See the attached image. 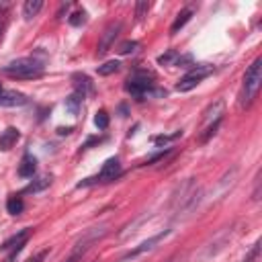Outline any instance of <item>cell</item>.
<instances>
[{
  "instance_id": "cell-2",
  "label": "cell",
  "mask_w": 262,
  "mask_h": 262,
  "mask_svg": "<svg viewBox=\"0 0 262 262\" xmlns=\"http://www.w3.org/2000/svg\"><path fill=\"white\" fill-rule=\"evenodd\" d=\"M260 82H262V57H256L244 74V104L246 106L256 98L260 90Z\"/></svg>"
},
{
  "instance_id": "cell-27",
  "label": "cell",
  "mask_w": 262,
  "mask_h": 262,
  "mask_svg": "<svg viewBox=\"0 0 262 262\" xmlns=\"http://www.w3.org/2000/svg\"><path fill=\"white\" fill-rule=\"evenodd\" d=\"M182 135V131H176V133H172V135H160V137H154V141L156 143H166V141H172V139H176V137H180Z\"/></svg>"
},
{
  "instance_id": "cell-5",
  "label": "cell",
  "mask_w": 262,
  "mask_h": 262,
  "mask_svg": "<svg viewBox=\"0 0 262 262\" xmlns=\"http://www.w3.org/2000/svg\"><path fill=\"white\" fill-rule=\"evenodd\" d=\"M121 172H123V168H121L119 158H108V160L102 164L100 172H98L94 178H86V180L80 182L78 186H88V184H92V182H111V180H117V178L121 176Z\"/></svg>"
},
{
  "instance_id": "cell-14",
  "label": "cell",
  "mask_w": 262,
  "mask_h": 262,
  "mask_svg": "<svg viewBox=\"0 0 262 262\" xmlns=\"http://www.w3.org/2000/svg\"><path fill=\"white\" fill-rule=\"evenodd\" d=\"M72 80H74L76 94H80L82 98L92 90V82H90V78H88V76H84V74H74V76H72Z\"/></svg>"
},
{
  "instance_id": "cell-4",
  "label": "cell",
  "mask_w": 262,
  "mask_h": 262,
  "mask_svg": "<svg viewBox=\"0 0 262 262\" xmlns=\"http://www.w3.org/2000/svg\"><path fill=\"white\" fill-rule=\"evenodd\" d=\"M125 90H127L131 96H135V98H143L145 94H149V92L154 90L151 74H147V72H137V74H133V76L127 80Z\"/></svg>"
},
{
  "instance_id": "cell-11",
  "label": "cell",
  "mask_w": 262,
  "mask_h": 262,
  "mask_svg": "<svg viewBox=\"0 0 262 262\" xmlns=\"http://www.w3.org/2000/svg\"><path fill=\"white\" fill-rule=\"evenodd\" d=\"M27 104V96L14 90H2L0 92V106H23Z\"/></svg>"
},
{
  "instance_id": "cell-9",
  "label": "cell",
  "mask_w": 262,
  "mask_h": 262,
  "mask_svg": "<svg viewBox=\"0 0 262 262\" xmlns=\"http://www.w3.org/2000/svg\"><path fill=\"white\" fill-rule=\"evenodd\" d=\"M170 233V229H164V231H160V233H156V235H151L149 239H145V242H141L137 248H133L131 252H127L123 258H121V262H127V260H131V258H137L139 254H143V252H147V250H151L156 244H160L166 235Z\"/></svg>"
},
{
  "instance_id": "cell-28",
  "label": "cell",
  "mask_w": 262,
  "mask_h": 262,
  "mask_svg": "<svg viewBox=\"0 0 262 262\" xmlns=\"http://www.w3.org/2000/svg\"><path fill=\"white\" fill-rule=\"evenodd\" d=\"M6 2L0 6V37H2V33H4V29H6Z\"/></svg>"
},
{
  "instance_id": "cell-25",
  "label": "cell",
  "mask_w": 262,
  "mask_h": 262,
  "mask_svg": "<svg viewBox=\"0 0 262 262\" xmlns=\"http://www.w3.org/2000/svg\"><path fill=\"white\" fill-rule=\"evenodd\" d=\"M147 10H149V2H137L135 4V16L137 18H143L147 14Z\"/></svg>"
},
{
  "instance_id": "cell-24",
  "label": "cell",
  "mask_w": 262,
  "mask_h": 262,
  "mask_svg": "<svg viewBox=\"0 0 262 262\" xmlns=\"http://www.w3.org/2000/svg\"><path fill=\"white\" fill-rule=\"evenodd\" d=\"M94 123H96L98 129H106L108 127V115H106V111H98L96 117H94Z\"/></svg>"
},
{
  "instance_id": "cell-17",
  "label": "cell",
  "mask_w": 262,
  "mask_h": 262,
  "mask_svg": "<svg viewBox=\"0 0 262 262\" xmlns=\"http://www.w3.org/2000/svg\"><path fill=\"white\" fill-rule=\"evenodd\" d=\"M23 209H25V203H23L20 196H16V194L8 196V201H6V211H8L10 215H18V213H23Z\"/></svg>"
},
{
  "instance_id": "cell-19",
  "label": "cell",
  "mask_w": 262,
  "mask_h": 262,
  "mask_svg": "<svg viewBox=\"0 0 262 262\" xmlns=\"http://www.w3.org/2000/svg\"><path fill=\"white\" fill-rule=\"evenodd\" d=\"M51 184V176H43V178H37L35 182H31L25 190L27 192H37V190H43V188H47Z\"/></svg>"
},
{
  "instance_id": "cell-7",
  "label": "cell",
  "mask_w": 262,
  "mask_h": 262,
  "mask_svg": "<svg viewBox=\"0 0 262 262\" xmlns=\"http://www.w3.org/2000/svg\"><path fill=\"white\" fill-rule=\"evenodd\" d=\"M223 111H225V102L219 98L215 100L205 113H203V131L213 127V125H219L221 123V117H223Z\"/></svg>"
},
{
  "instance_id": "cell-30",
  "label": "cell",
  "mask_w": 262,
  "mask_h": 262,
  "mask_svg": "<svg viewBox=\"0 0 262 262\" xmlns=\"http://www.w3.org/2000/svg\"><path fill=\"white\" fill-rule=\"evenodd\" d=\"M70 131H72V127H66V129H63V127H59V129H57V133H59V135H63V133H70Z\"/></svg>"
},
{
  "instance_id": "cell-18",
  "label": "cell",
  "mask_w": 262,
  "mask_h": 262,
  "mask_svg": "<svg viewBox=\"0 0 262 262\" xmlns=\"http://www.w3.org/2000/svg\"><path fill=\"white\" fill-rule=\"evenodd\" d=\"M80 104H82V96L80 94H70L68 98H66V108L72 113V115H78V108H80Z\"/></svg>"
},
{
  "instance_id": "cell-12",
  "label": "cell",
  "mask_w": 262,
  "mask_h": 262,
  "mask_svg": "<svg viewBox=\"0 0 262 262\" xmlns=\"http://www.w3.org/2000/svg\"><path fill=\"white\" fill-rule=\"evenodd\" d=\"M35 170H37V160H35L31 154H25V156L20 158V162H18V168H16L18 176H20V178H33Z\"/></svg>"
},
{
  "instance_id": "cell-26",
  "label": "cell",
  "mask_w": 262,
  "mask_h": 262,
  "mask_svg": "<svg viewBox=\"0 0 262 262\" xmlns=\"http://www.w3.org/2000/svg\"><path fill=\"white\" fill-rule=\"evenodd\" d=\"M174 59H178L176 51H168L166 55H160V57H158V63H172Z\"/></svg>"
},
{
  "instance_id": "cell-23",
  "label": "cell",
  "mask_w": 262,
  "mask_h": 262,
  "mask_svg": "<svg viewBox=\"0 0 262 262\" xmlns=\"http://www.w3.org/2000/svg\"><path fill=\"white\" fill-rule=\"evenodd\" d=\"M258 254H260V239H256V242L252 244V248H250V252L246 254V258H244V262H256V258H258Z\"/></svg>"
},
{
  "instance_id": "cell-10",
  "label": "cell",
  "mask_w": 262,
  "mask_h": 262,
  "mask_svg": "<svg viewBox=\"0 0 262 262\" xmlns=\"http://www.w3.org/2000/svg\"><path fill=\"white\" fill-rule=\"evenodd\" d=\"M119 31H121V23H111V25L104 29V33H102V37H100V41H98V49H96L98 55H104V53L113 47V43H115Z\"/></svg>"
},
{
  "instance_id": "cell-16",
  "label": "cell",
  "mask_w": 262,
  "mask_h": 262,
  "mask_svg": "<svg viewBox=\"0 0 262 262\" xmlns=\"http://www.w3.org/2000/svg\"><path fill=\"white\" fill-rule=\"evenodd\" d=\"M41 8H43V0H27L25 6H23V16L27 20H31V18H35L39 14Z\"/></svg>"
},
{
  "instance_id": "cell-33",
  "label": "cell",
  "mask_w": 262,
  "mask_h": 262,
  "mask_svg": "<svg viewBox=\"0 0 262 262\" xmlns=\"http://www.w3.org/2000/svg\"><path fill=\"white\" fill-rule=\"evenodd\" d=\"M92 262H98V260H92Z\"/></svg>"
},
{
  "instance_id": "cell-15",
  "label": "cell",
  "mask_w": 262,
  "mask_h": 262,
  "mask_svg": "<svg viewBox=\"0 0 262 262\" xmlns=\"http://www.w3.org/2000/svg\"><path fill=\"white\" fill-rule=\"evenodd\" d=\"M190 16H192V8H182V10L176 14V18H174V23H172V27H170V33L176 35V33L190 20Z\"/></svg>"
},
{
  "instance_id": "cell-3",
  "label": "cell",
  "mask_w": 262,
  "mask_h": 262,
  "mask_svg": "<svg viewBox=\"0 0 262 262\" xmlns=\"http://www.w3.org/2000/svg\"><path fill=\"white\" fill-rule=\"evenodd\" d=\"M215 72V66H211V63H194L180 80H178V84H176V90L178 92H188V90H192L194 86H199L207 76H211Z\"/></svg>"
},
{
  "instance_id": "cell-31",
  "label": "cell",
  "mask_w": 262,
  "mask_h": 262,
  "mask_svg": "<svg viewBox=\"0 0 262 262\" xmlns=\"http://www.w3.org/2000/svg\"><path fill=\"white\" fill-rule=\"evenodd\" d=\"M78 260H80V258H78V256H72V254H70V256H68V260H66V262H78Z\"/></svg>"
},
{
  "instance_id": "cell-8",
  "label": "cell",
  "mask_w": 262,
  "mask_h": 262,
  "mask_svg": "<svg viewBox=\"0 0 262 262\" xmlns=\"http://www.w3.org/2000/svg\"><path fill=\"white\" fill-rule=\"evenodd\" d=\"M29 237H31V229H20V231L14 233L12 237H8V239L0 246V250H2V252H8L10 256H14V254H18V252L23 250V246L27 244Z\"/></svg>"
},
{
  "instance_id": "cell-21",
  "label": "cell",
  "mask_w": 262,
  "mask_h": 262,
  "mask_svg": "<svg viewBox=\"0 0 262 262\" xmlns=\"http://www.w3.org/2000/svg\"><path fill=\"white\" fill-rule=\"evenodd\" d=\"M68 23H70L72 27H82V25L86 23V12H84V10H76L74 14H70Z\"/></svg>"
},
{
  "instance_id": "cell-1",
  "label": "cell",
  "mask_w": 262,
  "mask_h": 262,
  "mask_svg": "<svg viewBox=\"0 0 262 262\" xmlns=\"http://www.w3.org/2000/svg\"><path fill=\"white\" fill-rule=\"evenodd\" d=\"M43 70H45L43 61H39L35 57H18V59L6 63L2 68V74L16 78V80H33V78L43 76Z\"/></svg>"
},
{
  "instance_id": "cell-13",
  "label": "cell",
  "mask_w": 262,
  "mask_h": 262,
  "mask_svg": "<svg viewBox=\"0 0 262 262\" xmlns=\"http://www.w3.org/2000/svg\"><path fill=\"white\" fill-rule=\"evenodd\" d=\"M18 137H20V133H18L16 127H6V129L0 133V149H2V151H8V149L18 141Z\"/></svg>"
},
{
  "instance_id": "cell-32",
  "label": "cell",
  "mask_w": 262,
  "mask_h": 262,
  "mask_svg": "<svg viewBox=\"0 0 262 262\" xmlns=\"http://www.w3.org/2000/svg\"><path fill=\"white\" fill-rule=\"evenodd\" d=\"M2 90H4V88H2V86H0V92H2Z\"/></svg>"
},
{
  "instance_id": "cell-22",
  "label": "cell",
  "mask_w": 262,
  "mask_h": 262,
  "mask_svg": "<svg viewBox=\"0 0 262 262\" xmlns=\"http://www.w3.org/2000/svg\"><path fill=\"white\" fill-rule=\"evenodd\" d=\"M137 47H139V43L137 41H125V43H121L119 45V53L121 55H129V53H133V51H137Z\"/></svg>"
},
{
  "instance_id": "cell-29",
  "label": "cell",
  "mask_w": 262,
  "mask_h": 262,
  "mask_svg": "<svg viewBox=\"0 0 262 262\" xmlns=\"http://www.w3.org/2000/svg\"><path fill=\"white\" fill-rule=\"evenodd\" d=\"M47 254H49V250H41V252H37L35 256H31V258L25 260V262H43V260L47 258Z\"/></svg>"
},
{
  "instance_id": "cell-6",
  "label": "cell",
  "mask_w": 262,
  "mask_h": 262,
  "mask_svg": "<svg viewBox=\"0 0 262 262\" xmlns=\"http://www.w3.org/2000/svg\"><path fill=\"white\" fill-rule=\"evenodd\" d=\"M106 233V225H98V227H90V229H86L84 231V235L74 244V250H72V256H78V258H82L88 250H90V246L94 244V242H98L102 235Z\"/></svg>"
},
{
  "instance_id": "cell-20",
  "label": "cell",
  "mask_w": 262,
  "mask_h": 262,
  "mask_svg": "<svg viewBox=\"0 0 262 262\" xmlns=\"http://www.w3.org/2000/svg\"><path fill=\"white\" fill-rule=\"evenodd\" d=\"M119 68H121V63H119L117 59H111V61L98 66V74H100V76H108V74H115Z\"/></svg>"
}]
</instances>
